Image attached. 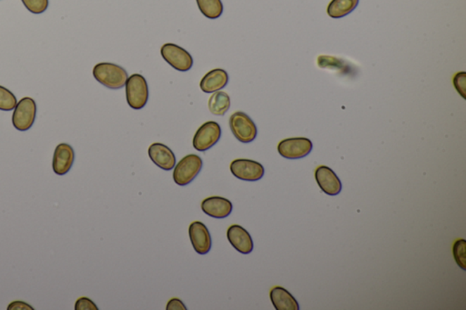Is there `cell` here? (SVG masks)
I'll return each instance as SVG.
<instances>
[{
	"mask_svg": "<svg viewBox=\"0 0 466 310\" xmlns=\"http://www.w3.org/2000/svg\"><path fill=\"white\" fill-rule=\"evenodd\" d=\"M466 241L464 238L458 240L453 244V252L455 257L456 264H458L462 271H466Z\"/></svg>",
	"mask_w": 466,
	"mask_h": 310,
	"instance_id": "obj_22",
	"label": "cell"
},
{
	"mask_svg": "<svg viewBox=\"0 0 466 310\" xmlns=\"http://www.w3.org/2000/svg\"><path fill=\"white\" fill-rule=\"evenodd\" d=\"M166 309L187 310V308H186L184 303H183L181 299H178V297H174V299H170V302H168Z\"/></svg>",
	"mask_w": 466,
	"mask_h": 310,
	"instance_id": "obj_26",
	"label": "cell"
},
{
	"mask_svg": "<svg viewBox=\"0 0 466 310\" xmlns=\"http://www.w3.org/2000/svg\"><path fill=\"white\" fill-rule=\"evenodd\" d=\"M359 4V0H332L327 13L332 18H341L349 15Z\"/></svg>",
	"mask_w": 466,
	"mask_h": 310,
	"instance_id": "obj_19",
	"label": "cell"
},
{
	"mask_svg": "<svg viewBox=\"0 0 466 310\" xmlns=\"http://www.w3.org/2000/svg\"><path fill=\"white\" fill-rule=\"evenodd\" d=\"M231 107V98L225 91H216L210 96L208 101V108L211 114L215 116H225Z\"/></svg>",
	"mask_w": 466,
	"mask_h": 310,
	"instance_id": "obj_18",
	"label": "cell"
},
{
	"mask_svg": "<svg viewBox=\"0 0 466 310\" xmlns=\"http://www.w3.org/2000/svg\"><path fill=\"white\" fill-rule=\"evenodd\" d=\"M93 76L98 82L110 89H122L129 79L125 68L108 62L96 65L93 68Z\"/></svg>",
	"mask_w": 466,
	"mask_h": 310,
	"instance_id": "obj_1",
	"label": "cell"
},
{
	"mask_svg": "<svg viewBox=\"0 0 466 310\" xmlns=\"http://www.w3.org/2000/svg\"><path fill=\"white\" fill-rule=\"evenodd\" d=\"M201 209L213 219H222L231 215L232 203L225 198L213 196L205 198L201 202Z\"/></svg>",
	"mask_w": 466,
	"mask_h": 310,
	"instance_id": "obj_14",
	"label": "cell"
},
{
	"mask_svg": "<svg viewBox=\"0 0 466 310\" xmlns=\"http://www.w3.org/2000/svg\"><path fill=\"white\" fill-rule=\"evenodd\" d=\"M317 184L322 192L329 196H337L341 193L343 185L334 170L327 166H320L315 170Z\"/></svg>",
	"mask_w": 466,
	"mask_h": 310,
	"instance_id": "obj_11",
	"label": "cell"
},
{
	"mask_svg": "<svg viewBox=\"0 0 466 310\" xmlns=\"http://www.w3.org/2000/svg\"><path fill=\"white\" fill-rule=\"evenodd\" d=\"M25 7L33 14H42L48 9L49 0H21Z\"/></svg>",
	"mask_w": 466,
	"mask_h": 310,
	"instance_id": "obj_23",
	"label": "cell"
},
{
	"mask_svg": "<svg viewBox=\"0 0 466 310\" xmlns=\"http://www.w3.org/2000/svg\"><path fill=\"white\" fill-rule=\"evenodd\" d=\"M8 310H34L32 306L26 302H14L9 304L8 306Z\"/></svg>",
	"mask_w": 466,
	"mask_h": 310,
	"instance_id": "obj_27",
	"label": "cell"
},
{
	"mask_svg": "<svg viewBox=\"0 0 466 310\" xmlns=\"http://www.w3.org/2000/svg\"><path fill=\"white\" fill-rule=\"evenodd\" d=\"M272 305L276 310H299L300 306L295 297L282 287L273 288L270 292Z\"/></svg>",
	"mask_w": 466,
	"mask_h": 310,
	"instance_id": "obj_17",
	"label": "cell"
},
{
	"mask_svg": "<svg viewBox=\"0 0 466 310\" xmlns=\"http://www.w3.org/2000/svg\"><path fill=\"white\" fill-rule=\"evenodd\" d=\"M160 54L164 60L176 70L186 72L194 66V58L186 49L172 43H167L161 46Z\"/></svg>",
	"mask_w": 466,
	"mask_h": 310,
	"instance_id": "obj_6",
	"label": "cell"
},
{
	"mask_svg": "<svg viewBox=\"0 0 466 310\" xmlns=\"http://www.w3.org/2000/svg\"><path fill=\"white\" fill-rule=\"evenodd\" d=\"M76 310H99L97 305L89 297H80L75 303Z\"/></svg>",
	"mask_w": 466,
	"mask_h": 310,
	"instance_id": "obj_25",
	"label": "cell"
},
{
	"mask_svg": "<svg viewBox=\"0 0 466 310\" xmlns=\"http://www.w3.org/2000/svg\"><path fill=\"white\" fill-rule=\"evenodd\" d=\"M126 98L133 110H142L149 101V86L145 77L133 74L126 82Z\"/></svg>",
	"mask_w": 466,
	"mask_h": 310,
	"instance_id": "obj_2",
	"label": "cell"
},
{
	"mask_svg": "<svg viewBox=\"0 0 466 310\" xmlns=\"http://www.w3.org/2000/svg\"><path fill=\"white\" fill-rule=\"evenodd\" d=\"M228 82V73L222 68H215L203 77L200 82V88L204 93H214L225 89Z\"/></svg>",
	"mask_w": 466,
	"mask_h": 310,
	"instance_id": "obj_16",
	"label": "cell"
},
{
	"mask_svg": "<svg viewBox=\"0 0 466 310\" xmlns=\"http://www.w3.org/2000/svg\"><path fill=\"white\" fill-rule=\"evenodd\" d=\"M17 98L13 93L0 86V110L11 111L17 106Z\"/></svg>",
	"mask_w": 466,
	"mask_h": 310,
	"instance_id": "obj_21",
	"label": "cell"
},
{
	"mask_svg": "<svg viewBox=\"0 0 466 310\" xmlns=\"http://www.w3.org/2000/svg\"><path fill=\"white\" fill-rule=\"evenodd\" d=\"M75 153L70 145L61 143L55 148L53 155L52 169L55 174L66 175L73 166Z\"/></svg>",
	"mask_w": 466,
	"mask_h": 310,
	"instance_id": "obj_12",
	"label": "cell"
},
{
	"mask_svg": "<svg viewBox=\"0 0 466 310\" xmlns=\"http://www.w3.org/2000/svg\"><path fill=\"white\" fill-rule=\"evenodd\" d=\"M203 165V160L200 156L195 154L187 155L174 167V182L179 186L189 184L201 172Z\"/></svg>",
	"mask_w": 466,
	"mask_h": 310,
	"instance_id": "obj_3",
	"label": "cell"
},
{
	"mask_svg": "<svg viewBox=\"0 0 466 310\" xmlns=\"http://www.w3.org/2000/svg\"><path fill=\"white\" fill-rule=\"evenodd\" d=\"M313 147V142L307 138H286L279 142L278 152L285 159L299 160L308 156Z\"/></svg>",
	"mask_w": 466,
	"mask_h": 310,
	"instance_id": "obj_8",
	"label": "cell"
},
{
	"mask_svg": "<svg viewBox=\"0 0 466 310\" xmlns=\"http://www.w3.org/2000/svg\"><path fill=\"white\" fill-rule=\"evenodd\" d=\"M229 128L235 138L242 143H250L256 138L258 129L256 123L241 111L233 113L229 117Z\"/></svg>",
	"mask_w": 466,
	"mask_h": 310,
	"instance_id": "obj_4",
	"label": "cell"
},
{
	"mask_svg": "<svg viewBox=\"0 0 466 310\" xmlns=\"http://www.w3.org/2000/svg\"><path fill=\"white\" fill-rule=\"evenodd\" d=\"M149 157L160 169L170 172L176 165V157L173 151L166 145L153 143L148 150Z\"/></svg>",
	"mask_w": 466,
	"mask_h": 310,
	"instance_id": "obj_15",
	"label": "cell"
},
{
	"mask_svg": "<svg viewBox=\"0 0 466 310\" xmlns=\"http://www.w3.org/2000/svg\"><path fill=\"white\" fill-rule=\"evenodd\" d=\"M229 243L238 252L248 255L253 250V241L251 235L240 225L229 226L227 231Z\"/></svg>",
	"mask_w": 466,
	"mask_h": 310,
	"instance_id": "obj_13",
	"label": "cell"
},
{
	"mask_svg": "<svg viewBox=\"0 0 466 310\" xmlns=\"http://www.w3.org/2000/svg\"><path fill=\"white\" fill-rule=\"evenodd\" d=\"M453 85H455L456 91L465 98V88H466V73L460 72L456 74L453 77Z\"/></svg>",
	"mask_w": 466,
	"mask_h": 310,
	"instance_id": "obj_24",
	"label": "cell"
},
{
	"mask_svg": "<svg viewBox=\"0 0 466 310\" xmlns=\"http://www.w3.org/2000/svg\"><path fill=\"white\" fill-rule=\"evenodd\" d=\"M229 169L235 178L248 182L260 181L265 172L262 164L257 161L244 159L233 160Z\"/></svg>",
	"mask_w": 466,
	"mask_h": 310,
	"instance_id": "obj_9",
	"label": "cell"
},
{
	"mask_svg": "<svg viewBox=\"0 0 466 310\" xmlns=\"http://www.w3.org/2000/svg\"><path fill=\"white\" fill-rule=\"evenodd\" d=\"M189 240L194 250L200 255H206L211 249V237L209 229L201 221L189 225Z\"/></svg>",
	"mask_w": 466,
	"mask_h": 310,
	"instance_id": "obj_10",
	"label": "cell"
},
{
	"mask_svg": "<svg viewBox=\"0 0 466 310\" xmlns=\"http://www.w3.org/2000/svg\"><path fill=\"white\" fill-rule=\"evenodd\" d=\"M201 13L210 20H216L223 13L222 0H196Z\"/></svg>",
	"mask_w": 466,
	"mask_h": 310,
	"instance_id": "obj_20",
	"label": "cell"
},
{
	"mask_svg": "<svg viewBox=\"0 0 466 310\" xmlns=\"http://www.w3.org/2000/svg\"><path fill=\"white\" fill-rule=\"evenodd\" d=\"M37 117V104L33 98L26 97L18 102L14 108L12 123L18 131H27L35 122Z\"/></svg>",
	"mask_w": 466,
	"mask_h": 310,
	"instance_id": "obj_5",
	"label": "cell"
},
{
	"mask_svg": "<svg viewBox=\"0 0 466 310\" xmlns=\"http://www.w3.org/2000/svg\"><path fill=\"white\" fill-rule=\"evenodd\" d=\"M222 136V129L215 122H208L201 125L195 133L192 145L196 150L203 152L217 144Z\"/></svg>",
	"mask_w": 466,
	"mask_h": 310,
	"instance_id": "obj_7",
	"label": "cell"
}]
</instances>
